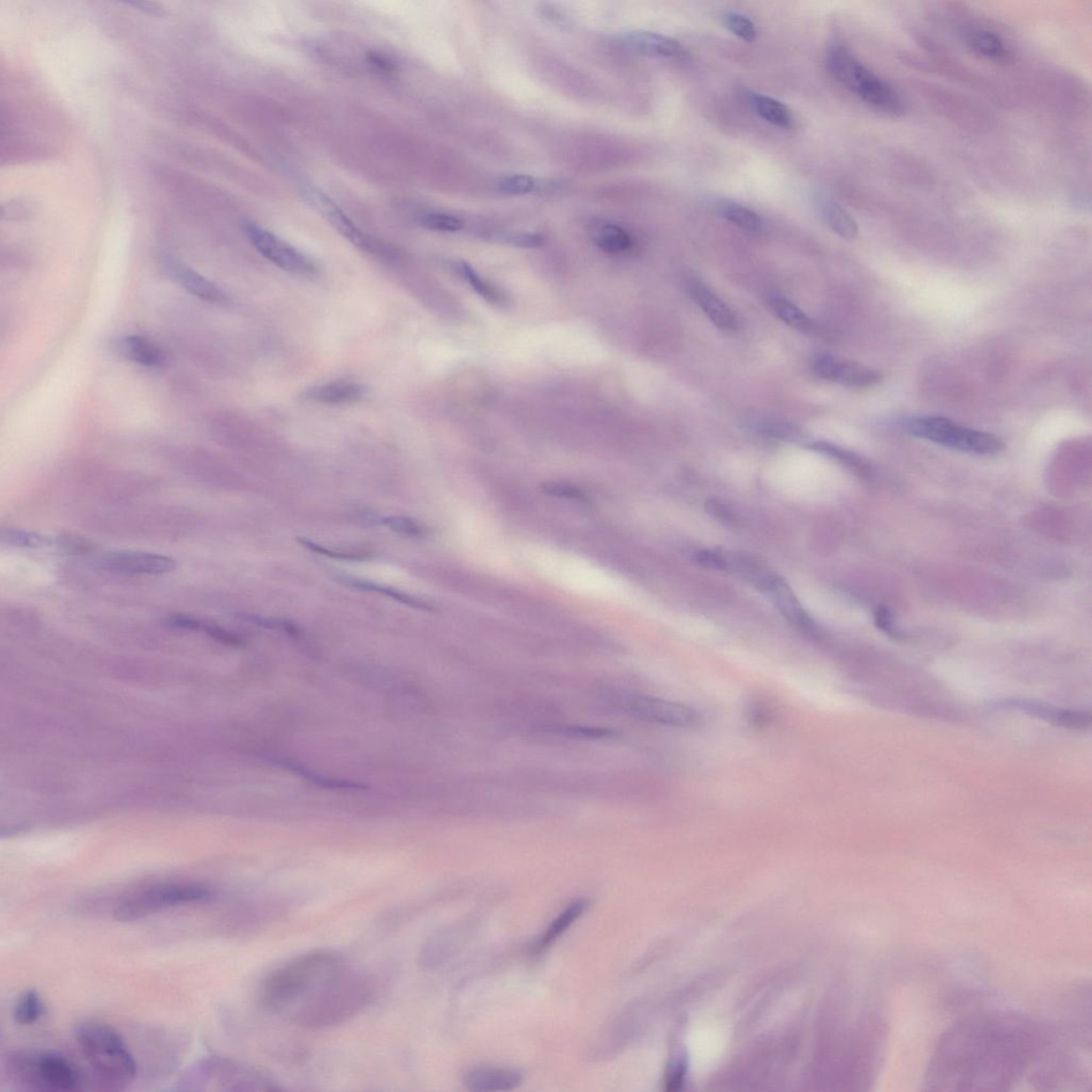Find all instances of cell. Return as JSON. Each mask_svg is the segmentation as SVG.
<instances>
[{"label":"cell","instance_id":"cell-1","mask_svg":"<svg viewBox=\"0 0 1092 1092\" xmlns=\"http://www.w3.org/2000/svg\"><path fill=\"white\" fill-rule=\"evenodd\" d=\"M1047 1039L1012 1014H982L947 1030L931 1059L927 1084L937 1090H1008L1039 1058Z\"/></svg>","mask_w":1092,"mask_h":1092},{"label":"cell","instance_id":"cell-16","mask_svg":"<svg viewBox=\"0 0 1092 1092\" xmlns=\"http://www.w3.org/2000/svg\"><path fill=\"white\" fill-rule=\"evenodd\" d=\"M168 270L171 273L173 279L178 283L180 286L192 293L194 297L201 299L211 305L226 306L230 303L228 293L221 290L215 283L206 279L201 276L199 272H195L190 268L178 262H169L167 266Z\"/></svg>","mask_w":1092,"mask_h":1092},{"label":"cell","instance_id":"cell-38","mask_svg":"<svg viewBox=\"0 0 1092 1092\" xmlns=\"http://www.w3.org/2000/svg\"><path fill=\"white\" fill-rule=\"evenodd\" d=\"M421 225L425 229L436 231H446V233H455V231L463 229L465 223L456 216L444 213H430L427 214L421 219Z\"/></svg>","mask_w":1092,"mask_h":1092},{"label":"cell","instance_id":"cell-3","mask_svg":"<svg viewBox=\"0 0 1092 1092\" xmlns=\"http://www.w3.org/2000/svg\"><path fill=\"white\" fill-rule=\"evenodd\" d=\"M374 978L348 966L291 1013L301 1028L327 1029L350 1021L372 1004Z\"/></svg>","mask_w":1092,"mask_h":1092},{"label":"cell","instance_id":"cell-19","mask_svg":"<svg viewBox=\"0 0 1092 1092\" xmlns=\"http://www.w3.org/2000/svg\"><path fill=\"white\" fill-rule=\"evenodd\" d=\"M523 1074L517 1070L476 1068L465 1075V1084L473 1091H506L521 1085Z\"/></svg>","mask_w":1092,"mask_h":1092},{"label":"cell","instance_id":"cell-8","mask_svg":"<svg viewBox=\"0 0 1092 1092\" xmlns=\"http://www.w3.org/2000/svg\"><path fill=\"white\" fill-rule=\"evenodd\" d=\"M910 435L951 450L993 456L1004 450V442L988 432L967 428L945 417H915L906 422Z\"/></svg>","mask_w":1092,"mask_h":1092},{"label":"cell","instance_id":"cell-20","mask_svg":"<svg viewBox=\"0 0 1092 1092\" xmlns=\"http://www.w3.org/2000/svg\"><path fill=\"white\" fill-rule=\"evenodd\" d=\"M688 287L694 301L698 302L716 327L724 331H733L738 327V319L733 312L709 288L694 280L689 282Z\"/></svg>","mask_w":1092,"mask_h":1092},{"label":"cell","instance_id":"cell-47","mask_svg":"<svg viewBox=\"0 0 1092 1092\" xmlns=\"http://www.w3.org/2000/svg\"><path fill=\"white\" fill-rule=\"evenodd\" d=\"M368 59L370 64H373L375 66H377L378 69L384 70V71H390L393 69V64H391V61L383 58V56H380L378 54L369 53Z\"/></svg>","mask_w":1092,"mask_h":1092},{"label":"cell","instance_id":"cell-27","mask_svg":"<svg viewBox=\"0 0 1092 1092\" xmlns=\"http://www.w3.org/2000/svg\"><path fill=\"white\" fill-rule=\"evenodd\" d=\"M337 580L339 581H342V583H344L345 585L353 587V588H357V589H360L364 591L375 592V594H380V595L388 596L390 597V599L398 601L401 603V604L413 607V609H417L421 610H427V611L434 610V607H432L429 604V603H427L421 599H417V597L412 596L408 594H404V592L389 588V587L375 584V583H372V581H368V580L350 578V576H345V575L338 576Z\"/></svg>","mask_w":1092,"mask_h":1092},{"label":"cell","instance_id":"cell-34","mask_svg":"<svg viewBox=\"0 0 1092 1092\" xmlns=\"http://www.w3.org/2000/svg\"><path fill=\"white\" fill-rule=\"evenodd\" d=\"M455 269L463 277V279L467 281L468 284H471L473 290L486 299L487 301L496 303V305L502 301L501 293H498L491 285L484 282L466 262H456Z\"/></svg>","mask_w":1092,"mask_h":1092},{"label":"cell","instance_id":"cell-28","mask_svg":"<svg viewBox=\"0 0 1092 1092\" xmlns=\"http://www.w3.org/2000/svg\"><path fill=\"white\" fill-rule=\"evenodd\" d=\"M592 239L601 250L610 254H623L632 245L630 235L620 226L610 224L597 225L592 231Z\"/></svg>","mask_w":1092,"mask_h":1092},{"label":"cell","instance_id":"cell-29","mask_svg":"<svg viewBox=\"0 0 1092 1092\" xmlns=\"http://www.w3.org/2000/svg\"><path fill=\"white\" fill-rule=\"evenodd\" d=\"M169 623L174 627L182 628V630L199 631L208 633L210 637L220 641L230 643V645H240L241 640L234 633L224 630L214 623L206 622L193 616L175 615L169 618Z\"/></svg>","mask_w":1092,"mask_h":1092},{"label":"cell","instance_id":"cell-7","mask_svg":"<svg viewBox=\"0 0 1092 1092\" xmlns=\"http://www.w3.org/2000/svg\"><path fill=\"white\" fill-rule=\"evenodd\" d=\"M214 898L213 890L195 883L152 885L123 899L113 910L118 921H135L178 906L204 903Z\"/></svg>","mask_w":1092,"mask_h":1092},{"label":"cell","instance_id":"cell-12","mask_svg":"<svg viewBox=\"0 0 1092 1092\" xmlns=\"http://www.w3.org/2000/svg\"><path fill=\"white\" fill-rule=\"evenodd\" d=\"M102 569L123 574L161 575L177 569L178 563L169 556L139 550H117L100 560Z\"/></svg>","mask_w":1092,"mask_h":1092},{"label":"cell","instance_id":"cell-25","mask_svg":"<svg viewBox=\"0 0 1092 1092\" xmlns=\"http://www.w3.org/2000/svg\"><path fill=\"white\" fill-rule=\"evenodd\" d=\"M749 101L757 115L771 125L780 128H791L794 125V116L781 102L755 92L749 95Z\"/></svg>","mask_w":1092,"mask_h":1092},{"label":"cell","instance_id":"cell-31","mask_svg":"<svg viewBox=\"0 0 1092 1092\" xmlns=\"http://www.w3.org/2000/svg\"><path fill=\"white\" fill-rule=\"evenodd\" d=\"M45 1005L40 993L29 989L19 997L14 1007L13 1018L19 1025H32L44 1016Z\"/></svg>","mask_w":1092,"mask_h":1092},{"label":"cell","instance_id":"cell-14","mask_svg":"<svg viewBox=\"0 0 1092 1092\" xmlns=\"http://www.w3.org/2000/svg\"><path fill=\"white\" fill-rule=\"evenodd\" d=\"M620 43L631 53L648 58L682 59L687 56V50L679 41L645 30L622 34Z\"/></svg>","mask_w":1092,"mask_h":1092},{"label":"cell","instance_id":"cell-39","mask_svg":"<svg viewBox=\"0 0 1092 1092\" xmlns=\"http://www.w3.org/2000/svg\"><path fill=\"white\" fill-rule=\"evenodd\" d=\"M298 542L300 543L303 548L311 550L313 553L326 556V557L333 559L359 561L367 559L370 556L368 552H363V550H357V552H354V550H352V552H344V550L329 549L327 546L317 544L313 542L311 540L303 538H298Z\"/></svg>","mask_w":1092,"mask_h":1092},{"label":"cell","instance_id":"cell-4","mask_svg":"<svg viewBox=\"0 0 1092 1092\" xmlns=\"http://www.w3.org/2000/svg\"><path fill=\"white\" fill-rule=\"evenodd\" d=\"M76 1043L102 1083L122 1089L136 1079L137 1064L125 1040L104 1022L89 1020L75 1030Z\"/></svg>","mask_w":1092,"mask_h":1092},{"label":"cell","instance_id":"cell-17","mask_svg":"<svg viewBox=\"0 0 1092 1092\" xmlns=\"http://www.w3.org/2000/svg\"><path fill=\"white\" fill-rule=\"evenodd\" d=\"M365 395L367 389L362 384L353 381H334L307 389L301 398L314 404L338 406L358 403Z\"/></svg>","mask_w":1092,"mask_h":1092},{"label":"cell","instance_id":"cell-24","mask_svg":"<svg viewBox=\"0 0 1092 1092\" xmlns=\"http://www.w3.org/2000/svg\"><path fill=\"white\" fill-rule=\"evenodd\" d=\"M588 903L585 899L573 901L556 918L545 930L535 946V952H542L552 945L585 913Z\"/></svg>","mask_w":1092,"mask_h":1092},{"label":"cell","instance_id":"cell-32","mask_svg":"<svg viewBox=\"0 0 1092 1092\" xmlns=\"http://www.w3.org/2000/svg\"><path fill=\"white\" fill-rule=\"evenodd\" d=\"M718 206L724 219L741 230L755 233L763 225L759 216L743 205L732 202V201H721Z\"/></svg>","mask_w":1092,"mask_h":1092},{"label":"cell","instance_id":"cell-30","mask_svg":"<svg viewBox=\"0 0 1092 1092\" xmlns=\"http://www.w3.org/2000/svg\"><path fill=\"white\" fill-rule=\"evenodd\" d=\"M770 306L777 314V316L783 322H785L787 326L803 333L812 331L813 322L811 318L795 306L794 303L786 300L785 298L775 296L770 299Z\"/></svg>","mask_w":1092,"mask_h":1092},{"label":"cell","instance_id":"cell-43","mask_svg":"<svg viewBox=\"0 0 1092 1092\" xmlns=\"http://www.w3.org/2000/svg\"><path fill=\"white\" fill-rule=\"evenodd\" d=\"M542 488L550 496L576 499L580 502L587 501L585 494L573 486H566L565 483H546Z\"/></svg>","mask_w":1092,"mask_h":1092},{"label":"cell","instance_id":"cell-26","mask_svg":"<svg viewBox=\"0 0 1092 1092\" xmlns=\"http://www.w3.org/2000/svg\"><path fill=\"white\" fill-rule=\"evenodd\" d=\"M967 48L975 54L991 60L1006 58L1007 49L1004 40L998 34L985 29H975L967 35Z\"/></svg>","mask_w":1092,"mask_h":1092},{"label":"cell","instance_id":"cell-6","mask_svg":"<svg viewBox=\"0 0 1092 1092\" xmlns=\"http://www.w3.org/2000/svg\"><path fill=\"white\" fill-rule=\"evenodd\" d=\"M827 63L832 75L874 110L893 118L903 115L905 106L899 92L860 63L845 46L832 45Z\"/></svg>","mask_w":1092,"mask_h":1092},{"label":"cell","instance_id":"cell-37","mask_svg":"<svg viewBox=\"0 0 1092 1092\" xmlns=\"http://www.w3.org/2000/svg\"><path fill=\"white\" fill-rule=\"evenodd\" d=\"M724 22L725 27L733 33L736 37H739L748 42H752L759 34L756 26L746 15L738 12H728L724 14Z\"/></svg>","mask_w":1092,"mask_h":1092},{"label":"cell","instance_id":"cell-18","mask_svg":"<svg viewBox=\"0 0 1092 1092\" xmlns=\"http://www.w3.org/2000/svg\"><path fill=\"white\" fill-rule=\"evenodd\" d=\"M118 352L131 362L148 368H161L167 363V354L152 339L140 336H127L118 341Z\"/></svg>","mask_w":1092,"mask_h":1092},{"label":"cell","instance_id":"cell-41","mask_svg":"<svg viewBox=\"0 0 1092 1092\" xmlns=\"http://www.w3.org/2000/svg\"><path fill=\"white\" fill-rule=\"evenodd\" d=\"M381 523L384 524L386 527L394 530V532L409 535V537H425L427 535L426 528L422 527L421 524L415 522L414 519L409 518H383Z\"/></svg>","mask_w":1092,"mask_h":1092},{"label":"cell","instance_id":"cell-40","mask_svg":"<svg viewBox=\"0 0 1092 1092\" xmlns=\"http://www.w3.org/2000/svg\"><path fill=\"white\" fill-rule=\"evenodd\" d=\"M535 187V179L528 175H510L499 184L502 193L509 195H525L533 192Z\"/></svg>","mask_w":1092,"mask_h":1092},{"label":"cell","instance_id":"cell-13","mask_svg":"<svg viewBox=\"0 0 1092 1092\" xmlns=\"http://www.w3.org/2000/svg\"><path fill=\"white\" fill-rule=\"evenodd\" d=\"M307 198L311 200V203L324 218L329 221V224L336 229L339 234L345 237L348 241L359 249L375 254L378 250V246L367 234L363 233L348 216L328 197L317 189L310 188L307 193Z\"/></svg>","mask_w":1092,"mask_h":1092},{"label":"cell","instance_id":"cell-36","mask_svg":"<svg viewBox=\"0 0 1092 1092\" xmlns=\"http://www.w3.org/2000/svg\"><path fill=\"white\" fill-rule=\"evenodd\" d=\"M811 448H813L814 451L825 453V455L833 458V459L843 463V465L853 468L854 471L862 474L868 473V466L864 465L863 461H861L859 457L853 455L851 451L843 450L841 447L831 444V443H813Z\"/></svg>","mask_w":1092,"mask_h":1092},{"label":"cell","instance_id":"cell-5","mask_svg":"<svg viewBox=\"0 0 1092 1092\" xmlns=\"http://www.w3.org/2000/svg\"><path fill=\"white\" fill-rule=\"evenodd\" d=\"M7 1073L26 1089L42 1092H74L81 1089L82 1078L69 1059L44 1050H19L9 1053Z\"/></svg>","mask_w":1092,"mask_h":1092},{"label":"cell","instance_id":"cell-15","mask_svg":"<svg viewBox=\"0 0 1092 1092\" xmlns=\"http://www.w3.org/2000/svg\"><path fill=\"white\" fill-rule=\"evenodd\" d=\"M776 606L782 612V615L786 618V620L792 626L800 631L803 635L817 638L818 628L808 615V612L802 609L800 601L797 600L794 592L792 591L790 586L785 583V580L781 576L777 575L774 583L771 584L769 590L765 592Z\"/></svg>","mask_w":1092,"mask_h":1092},{"label":"cell","instance_id":"cell-46","mask_svg":"<svg viewBox=\"0 0 1092 1092\" xmlns=\"http://www.w3.org/2000/svg\"><path fill=\"white\" fill-rule=\"evenodd\" d=\"M875 622L880 630L889 633H893L892 615L890 614L889 610L885 609V607H878L877 610L875 611Z\"/></svg>","mask_w":1092,"mask_h":1092},{"label":"cell","instance_id":"cell-42","mask_svg":"<svg viewBox=\"0 0 1092 1092\" xmlns=\"http://www.w3.org/2000/svg\"><path fill=\"white\" fill-rule=\"evenodd\" d=\"M693 560L695 564L705 566V568L725 571L726 563L724 554L717 552V550H695L693 554Z\"/></svg>","mask_w":1092,"mask_h":1092},{"label":"cell","instance_id":"cell-11","mask_svg":"<svg viewBox=\"0 0 1092 1092\" xmlns=\"http://www.w3.org/2000/svg\"><path fill=\"white\" fill-rule=\"evenodd\" d=\"M622 705L633 717L672 728H690L699 721V715L693 709L661 699L630 697Z\"/></svg>","mask_w":1092,"mask_h":1092},{"label":"cell","instance_id":"cell-22","mask_svg":"<svg viewBox=\"0 0 1092 1092\" xmlns=\"http://www.w3.org/2000/svg\"><path fill=\"white\" fill-rule=\"evenodd\" d=\"M883 375L878 370L857 362L837 360L830 381L853 389H868L878 384Z\"/></svg>","mask_w":1092,"mask_h":1092},{"label":"cell","instance_id":"cell-35","mask_svg":"<svg viewBox=\"0 0 1092 1092\" xmlns=\"http://www.w3.org/2000/svg\"><path fill=\"white\" fill-rule=\"evenodd\" d=\"M752 425L760 434L777 440L792 441L800 436L796 427L780 420L760 419L752 422Z\"/></svg>","mask_w":1092,"mask_h":1092},{"label":"cell","instance_id":"cell-44","mask_svg":"<svg viewBox=\"0 0 1092 1092\" xmlns=\"http://www.w3.org/2000/svg\"><path fill=\"white\" fill-rule=\"evenodd\" d=\"M506 241L510 245L521 246V248H538L543 245L544 239L540 234L518 233L509 235Z\"/></svg>","mask_w":1092,"mask_h":1092},{"label":"cell","instance_id":"cell-10","mask_svg":"<svg viewBox=\"0 0 1092 1092\" xmlns=\"http://www.w3.org/2000/svg\"><path fill=\"white\" fill-rule=\"evenodd\" d=\"M244 229L259 254L282 270L305 277L317 275L319 268L316 262L280 237L254 223L245 224Z\"/></svg>","mask_w":1092,"mask_h":1092},{"label":"cell","instance_id":"cell-45","mask_svg":"<svg viewBox=\"0 0 1092 1092\" xmlns=\"http://www.w3.org/2000/svg\"><path fill=\"white\" fill-rule=\"evenodd\" d=\"M707 510L710 514L714 515L715 518L723 519V521H734V512L723 502L712 499V501L708 502Z\"/></svg>","mask_w":1092,"mask_h":1092},{"label":"cell","instance_id":"cell-23","mask_svg":"<svg viewBox=\"0 0 1092 1092\" xmlns=\"http://www.w3.org/2000/svg\"><path fill=\"white\" fill-rule=\"evenodd\" d=\"M1014 707L1021 709L1025 712L1037 715L1040 718L1049 720L1050 723L1064 725L1065 728L1083 729L1090 724V715L1084 712L1054 709L1044 707L1043 704L1028 703L1027 701L1016 702Z\"/></svg>","mask_w":1092,"mask_h":1092},{"label":"cell","instance_id":"cell-33","mask_svg":"<svg viewBox=\"0 0 1092 1092\" xmlns=\"http://www.w3.org/2000/svg\"><path fill=\"white\" fill-rule=\"evenodd\" d=\"M0 539H2L4 545L19 549H46L59 543V541L45 537V535L37 533L13 528L3 529L2 534H0Z\"/></svg>","mask_w":1092,"mask_h":1092},{"label":"cell","instance_id":"cell-2","mask_svg":"<svg viewBox=\"0 0 1092 1092\" xmlns=\"http://www.w3.org/2000/svg\"><path fill=\"white\" fill-rule=\"evenodd\" d=\"M346 967L344 958L333 951L299 956L267 976L260 991L262 1006L271 1012L292 1013Z\"/></svg>","mask_w":1092,"mask_h":1092},{"label":"cell","instance_id":"cell-21","mask_svg":"<svg viewBox=\"0 0 1092 1092\" xmlns=\"http://www.w3.org/2000/svg\"><path fill=\"white\" fill-rule=\"evenodd\" d=\"M814 201L819 214L834 233L847 240L857 239L859 226L856 220L842 205L823 193L814 195Z\"/></svg>","mask_w":1092,"mask_h":1092},{"label":"cell","instance_id":"cell-9","mask_svg":"<svg viewBox=\"0 0 1092 1092\" xmlns=\"http://www.w3.org/2000/svg\"><path fill=\"white\" fill-rule=\"evenodd\" d=\"M185 1085H187L189 1089L209 1091L281 1090L276 1081L259 1070L226 1058L204 1060L188 1075Z\"/></svg>","mask_w":1092,"mask_h":1092}]
</instances>
